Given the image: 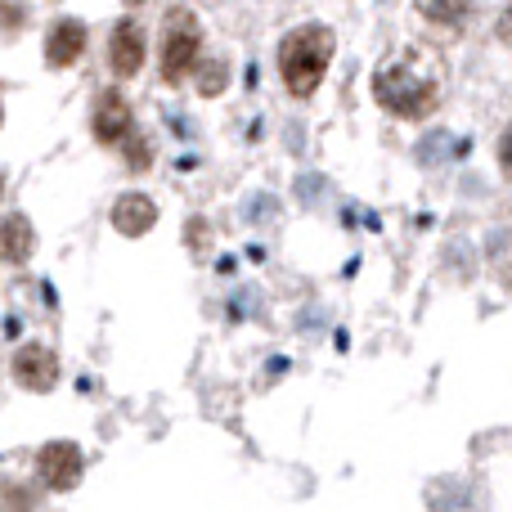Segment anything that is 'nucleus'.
I'll list each match as a JSON object with an SVG mask.
<instances>
[{
	"mask_svg": "<svg viewBox=\"0 0 512 512\" xmlns=\"http://www.w3.org/2000/svg\"><path fill=\"white\" fill-rule=\"evenodd\" d=\"M36 252V234H32V221L27 216H5L0 221V261H9V265H23L27 256Z\"/></svg>",
	"mask_w": 512,
	"mask_h": 512,
	"instance_id": "9d476101",
	"label": "nucleus"
},
{
	"mask_svg": "<svg viewBox=\"0 0 512 512\" xmlns=\"http://www.w3.org/2000/svg\"><path fill=\"white\" fill-rule=\"evenodd\" d=\"M108 68L117 72V77H135V72L144 68V32L140 23H117L113 36H108Z\"/></svg>",
	"mask_w": 512,
	"mask_h": 512,
	"instance_id": "0eeeda50",
	"label": "nucleus"
},
{
	"mask_svg": "<svg viewBox=\"0 0 512 512\" xmlns=\"http://www.w3.org/2000/svg\"><path fill=\"white\" fill-rule=\"evenodd\" d=\"M441 90H445V68L423 45H409V50L391 54L378 68V77H373L378 104L396 117H427L441 104Z\"/></svg>",
	"mask_w": 512,
	"mask_h": 512,
	"instance_id": "f257e3e1",
	"label": "nucleus"
},
{
	"mask_svg": "<svg viewBox=\"0 0 512 512\" xmlns=\"http://www.w3.org/2000/svg\"><path fill=\"white\" fill-rule=\"evenodd\" d=\"M0 198H5V176H0Z\"/></svg>",
	"mask_w": 512,
	"mask_h": 512,
	"instance_id": "dca6fc26",
	"label": "nucleus"
},
{
	"mask_svg": "<svg viewBox=\"0 0 512 512\" xmlns=\"http://www.w3.org/2000/svg\"><path fill=\"white\" fill-rule=\"evenodd\" d=\"M198 50H203V36H198L194 14L176 9L167 23V41H162V77H167L171 86H180V81L198 68Z\"/></svg>",
	"mask_w": 512,
	"mask_h": 512,
	"instance_id": "7ed1b4c3",
	"label": "nucleus"
},
{
	"mask_svg": "<svg viewBox=\"0 0 512 512\" xmlns=\"http://www.w3.org/2000/svg\"><path fill=\"white\" fill-rule=\"evenodd\" d=\"M499 32H504V36H508V41H512V9H508V14H504V27H499Z\"/></svg>",
	"mask_w": 512,
	"mask_h": 512,
	"instance_id": "2eb2a0df",
	"label": "nucleus"
},
{
	"mask_svg": "<svg viewBox=\"0 0 512 512\" xmlns=\"http://www.w3.org/2000/svg\"><path fill=\"white\" fill-rule=\"evenodd\" d=\"M221 81H225V68L203 72V90H207V95H216V90H221Z\"/></svg>",
	"mask_w": 512,
	"mask_h": 512,
	"instance_id": "ddd939ff",
	"label": "nucleus"
},
{
	"mask_svg": "<svg viewBox=\"0 0 512 512\" xmlns=\"http://www.w3.org/2000/svg\"><path fill=\"white\" fill-rule=\"evenodd\" d=\"M95 140L99 144H126L135 135V122H131V104H126L117 90H104L95 104Z\"/></svg>",
	"mask_w": 512,
	"mask_h": 512,
	"instance_id": "39448f33",
	"label": "nucleus"
},
{
	"mask_svg": "<svg viewBox=\"0 0 512 512\" xmlns=\"http://www.w3.org/2000/svg\"><path fill=\"white\" fill-rule=\"evenodd\" d=\"M23 23H27V9L18 0H0V36L23 32Z\"/></svg>",
	"mask_w": 512,
	"mask_h": 512,
	"instance_id": "f8f14e48",
	"label": "nucleus"
},
{
	"mask_svg": "<svg viewBox=\"0 0 512 512\" xmlns=\"http://www.w3.org/2000/svg\"><path fill=\"white\" fill-rule=\"evenodd\" d=\"M14 378L23 382L27 391H50L54 382H59V360H54L50 346L27 342L23 351L14 355Z\"/></svg>",
	"mask_w": 512,
	"mask_h": 512,
	"instance_id": "423d86ee",
	"label": "nucleus"
},
{
	"mask_svg": "<svg viewBox=\"0 0 512 512\" xmlns=\"http://www.w3.org/2000/svg\"><path fill=\"white\" fill-rule=\"evenodd\" d=\"M36 468H41L45 486L59 490V495H68V490H77L86 459H81V450L72 441H50L41 454H36Z\"/></svg>",
	"mask_w": 512,
	"mask_h": 512,
	"instance_id": "20e7f679",
	"label": "nucleus"
},
{
	"mask_svg": "<svg viewBox=\"0 0 512 512\" xmlns=\"http://www.w3.org/2000/svg\"><path fill=\"white\" fill-rule=\"evenodd\" d=\"M126 5H144V0H126Z\"/></svg>",
	"mask_w": 512,
	"mask_h": 512,
	"instance_id": "f3484780",
	"label": "nucleus"
},
{
	"mask_svg": "<svg viewBox=\"0 0 512 512\" xmlns=\"http://www.w3.org/2000/svg\"><path fill=\"white\" fill-rule=\"evenodd\" d=\"M81 54H86V27H81L77 18L54 23L50 36H45V63H50V68H72Z\"/></svg>",
	"mask_w": 512,
	"mask_h": 512,
	"instance_id": "6e6552de",
	"label": "nucleus"
},
{
	"mask_svg": "<svg viewBox=\"0 0 512 512\" xmlns=\"http://www.w3.org/2000/svg\"><path fill=\"white\" fill-rule=\"evenodd\" d=\"M418 14L436 27H463L472 14V0H418Z\"/></svg>",
	"mask_w": 512,
	"mask_h": 512,
	"instance_id": "9b49d317",
	"label": "nucleus"
},
{
	"mask_svg": "<svg viewBox=\"0 0 512 512\" xmlns=\"http://www.w3.org/2000/svg\"><path fill=\"white\" fill-rule=\"evenodd\" d=\"M499 162H504V171L512 176V131L504 135V144H499Z\"/></svg>",
	"mask_w": 512,
	"mask_h": 512,
	"instance_id": "4468645a",
	"label": "nucleus"
},
{
	"mask_svg": "<svg viewBox=\"0 0 512 512\" xmlns=\"http://www.w3.org/2000/svg\"><path fill=\"white\" fill-rule=\"evenodd\" d=\"M0 122H5V108H0Z\"/></svg>",
	"mask_w": 512,
	"mask_h": 512,
	"instance_id": "a211bd4d",
	"label": "nucleus"
},
{
	"mask_svg": "<svg viewBox=\"0 0 512 512\" xmlns=\"http://www.w3.org/2000/svg\"><path fill=\"white\" fill-rule=\"evenodd\" d=\"M328 63H333V32H328V27L306 23V27L283 36L279 72H283V86H288L297 99L315 95V86L324 81Z\"/></svg>",
	"mask_w": 512,
	"mask_h": 512,
	"instance_id": "f03ea898",
	"label": "nucleus"
},
{
	"mask_svg": "<svg viewBox=\"0 0 512 512\" xmlns=\"http://www.w3.org/2000/svg\"><path fill=\"white\" fill-rule=\"evenodd\" d=\"M113 225L126 234V239H144V234L158 225V203L144 194H122L113 203Z\"/></svg>",
	"mask_w": 512,
	"mask_h": 512,
	"instance_id": "1a4fd4ad",
	"label": "nucleus"
}]
</instances>
